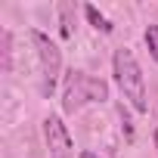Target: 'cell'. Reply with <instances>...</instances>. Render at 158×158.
Returning <instances> with one entry per match:
<instances>
[{"mask_svg": "<svg viewBox=\"0 0 158 158\" xmlns=\"http://www.w3.org/2000/svg\"><path fill=\"white\" fill-rule=\"evenodd\" d=\"M106 99H109V84L102 77H93L77 68L65 71V84H62V112L65 115H74L90 102H106Z\"/></svg>", "mask_w": 158, "mask_h": 158, "instance_id": "obj_1", "label": "cell"}, {"mask_svg": "<svg viewBox=\"0 0 158 158\" xmlns=\"http://www.w3.org/2000/svg\"><path fill=\"white\" fill-rule=\"evenodd\" d=\"M112 65H115V81H118V87H121V93H124V99L136 109V112H149V99H146V81H143V71H139V62H136V56L127 50V47H121V50H115V59H112Z\"/></svg>", "mask_w": 158, "mask_h": 158, "instance_id": "obj_2", "label": "cell"}, {"mask_svg": "<svg viewBox=\"0 0 158 158\" xmlns=\"http://www.w3.org/2000/svg\"><path fill=\"white\" fill-rule=\"evenodd\" d=\"M31 40H34L37 59H40V93L53 96L56 81H59V71H62V53H59V47L44 31H31Z\"/></svg>", "mask_w": 158, "mask_h": 158, "instance_id": "obj_3", "label": "cell"}, {"mask_svg": "<svg viewBox=\"0 0 158 158\" xmlns=\"http://www.w3.org/2000/svg\"><path fill=\"white\" fill-rule=\"evenodd\" d=\"M44 139H47L50 158H71V155H74L71 133H68V127L62 124L59 115H47V118H44Z\"/></svg>", "mask_w": 158, "mask_h": 158, "instance_id": "obj_4", "label": "cell"}, {"mask_svg": "<svg viewBox=\"0 0 158 158\" xmlns=\"http://www.w3.org/2000/svg\"><path fill=\"white\" fill-rule=\"evenodd\" d=\"M84 13H87V19H90V25H93L96 31H102V34H112V28H115V25H112V22H109V19H106V16H102V13H99L93 3H87V6H84Z\"/></svg>", "mask_w": 158, "mask_h": 158, "instance_id": "obj_5", "label": "cell"}, {"mask_svg": "<svg viewBox=\"0 0 158 158\" xmlns=\"http://www.w3.org/2000/svg\"><path fill=\"white\" fill-rule=\"evenodd\" d=\"M146 47H149L152 59L158 62V25H149V28H146Z\"/></svg>", "mask_w": 158, "mask_h": 158, "instance_id": "obj_6", "label": "cell"}, {"mask_svg": "<svg viewBox=\"0 0 158 158\" xmlns=\"http://www.w3.org/2000/svg\"><path fill=\"white\" fill-rule=\"evenodd\" d=\"M81 158H99L96 152H81Z\"/></svg>", "mask_w": 158, "mask_h": 158, "instance_id": "obj_7", "label": "cell"}, {"mask_svg": "<svg viewBox=\"0 0 158 158\" xmlns=\"http://www.w3.org/2000/svg\"><path fill=\"white\" fill-rule=\"evenodd\" d=\"M155 149H158V130H155Z\"/></svg>", "mask_w": 158, "mask_h": 158, "instance_id": "obj_8", "label": "cell"}]
</instances>
